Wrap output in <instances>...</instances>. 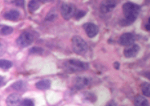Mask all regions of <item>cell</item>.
I'll return each instance as SVG.
<instances>
[{
	"label": "cell",
	"mask_w": 150,
	"mask_h": 106,
	"mask_svg": "<svg viewBox=\"0 0 150 106\" xmlns=\"http://www.w3.org/2000/svg\"><path fill=\"white\" fill-rule=\"evenodd\" d=\"M141 11V6L137 4L127 2L123 5V12L125 15V18L120 20V25L126 27L129 26L137 19Z\"/></svg>",
	"instance_id": "6da1fadb"
},
{
	"label": "cell",
	"mask_w": 150,
	"mask_h": 106,
	"mask_svg": "<svg viewBox=\"0 0 150 106\" xmlns=\"http://www.w3.org/2000/svg\"><path fill=\"white\" fill-rule=\"evenodd\" d=\"M71 45H72V49H73L74 52L77 55H83L86 54V52L88 50V46L85 42V40L78 36H75L72 37Z\"/></svg>",
	"instance_id": "7a4b0ae2"
},
{
	"label": "cell",
	"mask_w": 150,
	"mask_h": 106,
	"mask_svg": "<svg viewBox=\"0 0 150 106\" xmlns=\"http://www.w3.org/2000/svg\"><path fill=\"white\" fill-rule=\"evenodd\" d=\"M66 67L71 72H82L88 68V64L78 60H69L66 63Z\"/></svg>",
	"instance_id": "3957f363"
},
{
	"label": "cell",
	"mask_w": 150,
	"mask_h": 106,
	"mask_svg": "<svg viewBox=\"0 0 150 106\" xmlns=\"http://www.w3.org/2000/svg\"><path fill=\"white\" fill-rule=\"evenodd\" d=\"M34 41L33 34L30 31H24L17 38L16 43L21 48H26L30 46Z\"/></svg>",
	"instance_id": "277c9868"
},
{
	"label": "cell",
	"mask_w": 150,
	"mask_h": 106,
	"mask_svg": "<svg viewBox=\"0 0 150 106\" xmlns=\"http://www.w3.org/2000/svg\"><path fill=\"white\" fill-rule=\"evenodd\" d=\"M60 12L64 19H70L76 13V8L71 3H63L60 8Z\"/></svg>",
	"instance_id": "5b68a950"
},
{
	"label": "cell",
	"mask_w": 150,
	"mask_h": 106,
	"mask_svg": "<svg viewBox=\"0 0 150 106\" xmlns=\"http://www.w3.org/2000/svg\"><path fill=\"white\" fill-rule=\"evenodd\" d=\"M135 42L134 35L132 33H124L119 38V43L120 45L129 47Z\"/></svg>",
	"instance_id": "8992f818"
},
{
	"label": "cell",
	"mask_w": 150,
	"mask_h": 106,
	"mask_svg": "<svg viewBox=\"0 0 150 106\" xmlns=\"http://www.w3.org/2000/svg\"><path fill=\"white\" fill-rule=\"evenodd\" d=\"M83 27L87 36L90 38L95 37L99 33V27L92 23H87L83 25Z\"/></svg>",
	"instance_id": "52a82bcc"
},
{
	"label": "cell",
	"mask_w": 150,
	"mask_h": 106,
	"mask_svg": "<svg viewBox=\"0 0 150 106\" xmlns=\"http://www.w3.org/2000/svg\"><path fill=\"white\" fill-rule=\"evenodd\" d=\"M22 102L23 100L18 94H11L6 100L7 106H22Z\"/></svg>",
	"instance_id": "ba28073f"
},
{
	"label": "cell",
	"mask_w": 150,
	"mask_h": 106,
	"mask_svg": "<svg viewBox=\"0 0 150 106\" xmlns=\"http://www.w3.org/2000/svg\"><path fill=\"white\" fill-rule=\"evenodd\" d=\"M139 52H140V47L137 44H132L127 47L124 50V55L127 58H132L135 57Z\"/></svg>",
	"instance_id": "9c48e42d"
},
{
	"label": "cell",
	"mask_w": 150,
	"mask_h": 106,
	"mask_svg": "<svg viewBox=\"0 0 150 106\" xmlns=\"http://www.w3.org/2000/svg\"><path fill=\"white\" fill-rule=\"evenodd\" d=\"M117 3L116 1H104L100 5V11L102 13H108L117 6Z\"/></svg>",
	"instance_id": "30bf717a"
},
{
	"label": "cell",
	"mask_w": 150,
	"mask_h": 106,
	"mask_svg": "<svg viewBox=\"0 0 150 106\" xmlns=\"http://www.w3.org/2000/svg\"><path fill=\"white\" fill-rule=\"evenodd\" d=\"M88 85V80L87 78H85V77H77L76 79L75 80L73 87L77 90H80V89H83Z\"/></svg>",
	"instance_id": "8fae6325"
},
{
	"label": "cell",
	"mask_w": 150,
	"mask_h": 106,
	"mask_svg": "<svg viewBox=\"0 0 150 106\" xmlns=\"http://www.w3.org/2000/svg\"><path fill=\"white\" fill-rule=\"evenodd\" d=\"M20 17V13L17 10H10L4 14V18L11 21H16Z\"/></svg>",
	"instance_id": "7c38bea8"
},
{
	"label": "cell",
	"mask_w": 150,
	"mask_h": 106,
	"mask_svg": "<svg viewBox=\"0 0 150 106\" xmlns=\"http://www.w3.org/2000/svg\"><path fill=\"white\" fill-rule=\"evenodd\" d=\"M50 86H51V81L49 80H40L35 84V87L40 90L48 89V88H50Z\"/></svg>",
	"instance_id": "4fadbf2b"
},
{
	"label": "cell",
	"mask_w": 150,
	"mask_h": 106,
	"mask_svg": "<svg viewBox=\"0 0 150 106\" xmlns=\"http://www.w3.org/2000/svg\"><path fill=\"white\" fill-rule=\"evenodd\" d=\"M135 106H149L148 100L142 96H137L136 97L134 100Z\"/></svg>",
	"instance_id": "5bb4252c"
},
{
	"label": "cell",
	"mask_w": 150,
	"mask_h": 106,
	"mask_svg": "<svg viewBox=\"0 0 150 106\" xmlns=\"http://www.w3.org/2000/svg\"><path fill=\"white\" fill-rule=\"evenodd\" d=\"M14 31V28L6 25H0V35L2 36H9Z\"/></svg>",
	"instance_id": "9a60e30c"
},
{
	"label": "cell",
	"mask_w": 150,
	"mask_h": 106,
	"mask_svg": "<svg viewBox=\"0 0 150 106\" xmlns=\"http://www.w3.org/2000/svg\"><path fill=\"white\" fill-rule=\"evenodd\" d=\"M13 89H15L16 91H23L26 89L27 85L24 81L23 80H18V81L15 82L12 85H11Z\"/></svg>",
	"instance_id": "2e32d148"
},
{
	"label": "cell",
	"mask_w": 150,
	"mask_h": 106,
	"mask_svg": "<svg viewBox=\"0 0 150 106\" xmlns=\"http://www.w3.org/2000/svg\"><path fill=\"white\" fill-rule=\"evenodd\" d=\"M40 6V2H38V1H30L29 3H28V10L31 13H33L36 10L39 9Z\"/></svg>",
	"instance_id": "e0dca14e"
},
{
	"label": "cell",
	"mask_w": 150,
	"mask_h": 106,
	"mask_svg": "<svg viewBox=\"0 0 150 106\" xmlns=\"http://www.w3.org/2000/svg\"><path fill=\"white\" fill-rule=\"evenodd\" d=\"M13 64L11 61L7 60H4L2 59L0 60V68L3 70H8L12 67Z\"/></svg>",
	"instance_id": "ac0fdd59"
},
{
	"label": "cell",
	"mask_w": 150,
	"mask_h": 106,
	"mask_svg": "<svg viewBox=\"0 0 150 106\" xmlns=\"http://www.w3.org/2000/svg\"><path fill=\"white\" fill-rule=\"evenodd\" d=\"M141 90L144 96L149 97H150V85L149 83L144 82L141 85Z\"/></svg>",
	"instance_id": "d6986e66"
},
{
	"label": "cell",
	"mask_w": 150,
	"mask_h": 106,
	"mask_svg": "<svg viewBox=\"0 0 150 106\" xmlns=\"http://www.w3.org/2000/svg\"><path fill=\"white\" fill-rule=\"evenodd\" d=\"M29 53L35 55H42L43 53V49L40 47H33V48H30Z\"/></svg>",
	"instance_id": "ffe728a7"
},
{
	"label": "cell",
	"mask_w": 150,
	"mask_h": 106,
	"mask_svg": "<svg viewBox=\"0 0 150 106\" xmlns=\"http://www.w3.org/2000/svg\"><path fill=\"white\" fill-rule=\"evenodd\" d=\"M84 97H85L86 100H88L90 102H95L96 100H97L96 96L92 92H85L84 93Z\"/></svg>",
	"instance_id": "44dd1931"
},
{
	"label": "cell",
	"mask_w": 150,
	"mask_h": 106,
	"mask_svg": "<svg viewBox=\"0 0 150 106\" xmlns=\"http://www.w3.org/2000/svg\"><path fill=\"white\" fill-rule=\"evenodd\" d=\"M56 16H57V15H56V13H55V10H52V11H50L49 13L47 14L45 19L47 20V21H52V20H54V18H55Z\"/></svg>",
	"instance_id": "7402d4cb"
},
{
	"label": "cell",
	"mask_w": 150,
	"mask_h": 106,
	"mask_svg": "<svg viewBox=\"0 0 150 106\" xmlns=\"http://www.w3.org/2000/svg\"><path fill=\"white\" fill-rule=\"evenodd\" d=\"M85 15H86V11H82V10H79V11H76L74 16H75V18H76V19L79 20V19H80V18H82L83 17H84Z\"/></svg>",
	"instance_id": "603a6c76"
},
{
	"label": "cell",
	"mask_w": 150,
	"mask_h": 106,
	"mask_svg": "<svg viewBox=\"0 0 150 106\" xmlns=\"http://www.w3.org/2000/svg\"><path fill=\"white\" fill-rule=\"evenodd\" d=\"M22 106H35V104L31 99H24L22 102Z\"/></svg>",
	"instance_id": "cb8c5ba5"
},
{
	"label": "cell",
	"mask_w": 150,
	"mask_h": 106,
	"mask_svg": "<svg viewBox=\"0 0 150 106\" xmlns=\"http://www.w3.org/2000/svg\"><path fill=\"white\" fill-rule=\"evenodd\" d=\"M105 106H117V103L114 100H111Z\"/></svg>",
	"instance_id": "d4e9b609"
},
{
	"label": "cell",
	"mask_w": 150,
	"mask_h": 106,
	"mask_svg": "<svg viewBox=\"0 0 150 106\" xmlns=\"http://www.w3.org/2000/svg\"><path fill=\"white\" fill-rule=\"evenodd\" d=\"M4 85V77L2 76H0V87L3 86Z\"/></svg>",
	"instance_id": "484cf974"
},
{
	"label": "cell",
	"mask_w": 150,
	"mask_h": 106,
	"mask_svg": "<svg viewBox=\"0 0 150 106\" xmlns=\"http://www.w3.org/2000/svg\"><path fill=\"white\" fill-rule=\"evenodd\" d=\"M16 3L17 6H23V3H24V1H16Z\"/></svg>",
	"instance_id": "4316f807"
},
{
	"label": "cell",
	"mask_w": 150,
	"mask_h": 106,
	"mask_svg": "<svg viewBox=\"0 0 150 106\" xmlns=\"http://www.w3.org/2000/svg\"><path fill=\"white\" fill-rule=\"evenodd\" d=\"M114 68H116V69H119L120 68V64L118 63V62H116V63H114Z\"/></svg>",
	"instance_id": "83f0119b"
},
{
	"label": "cell",
	"mask_w": 150,
	"mask_h": 106,
	"mask_svg": "<svg viewBox=\"0 0 150 106\" xmlns=\"http://www.w3.org/2000/svg\"><path fill=\"white\" fill-rule=\"evenodd\" d=\"M145 29L147 31H149L150 30V27H149V23H148V24L145 25Z\"/></svg>",
	"instance_id": "f1b7e54d"
}]
</instances>
